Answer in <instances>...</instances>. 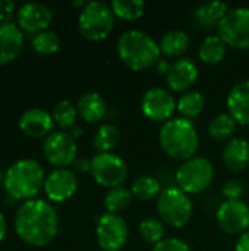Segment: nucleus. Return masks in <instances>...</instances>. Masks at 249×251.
<instances>
[{
    "instance_id": "1",
    "label": "nucleus",
    "mask_w": 249,
    "mask_h": 251,
    "mask_svg": "<svg viewBox=\"0 0 249 251\" xmlns=\"http://www.w3.org/2000/svg\"><path fill=\"white\" fill-rule=\"evenodd\" d=\"M13 224L18 237L32 247L50 244L59 232V215L43 199L22 201L15 213Z\"/></svg>"
},
{
    "instance_id": "2",
    "label": "nucleus",
    "mask_w": 249,
    "mask_h": 251,
    "mask_svg": "<svg viewBox=\"0 0 249 251\" xmlns=\"http://www.w3.org/2000/svg\"><path fill=\"white\" fill-rule=\"evenodd\" d=\"M158 141L169 157L181 162L195 157L200 147V135L195 125L182 116L172 118L161 125Z\"/></svg>"
},
{
    "instance_id": "3",
    "label": "nucleus",
    "mask_w": 249,
    "mask_h": 251,
    "mask_svg": "<svg viewBox=\"0 0 249 251\" xmlns=\"http://www.w3.org/2000/svg\"><path fill=\"white\" fill-rule=\"evenodd\" d=\"M119 59L132 71H145L160 60L158 43L145 31L128 29L117 40Z\"/></svg>"
},
{
    "instance_id": "4",
    "label": "nucleus",
    "mask_w": 249,
    "mask_h": 251,
    "mask_svg": "<svg viewBox=\"0 0 249 251\" xmlns=\"http://www.w3.org/2000/svg\"><path fill=\"white\" fill-rule=\"evenodd\" d=\"M45 175L43 166L34 159H19L4 172L3 185L13 200H31L44 188Z\"/></svg>"
},
{
    "instance_id": "5",
    "label": "nucleus",
    "mask_w": 249,
    "mask_h": 251,
    "mask_svg": "<svg viewBox=\"0 0 249 251\" xmlns=\"http://www.w3.org/2000/svg\"><path fill=\"white\" fill-rule=\"evenodd\" d=\"M116 15L112 6L103 0L88 1L78 16V29L85 40L101 41L114 28Z\"/></svg>"
},
{
    "instance_id": "6",
    "label": "nucleus",
    "mask_w": 249,
    "mask_h": 251,
    "mask_svg": "<svg viewBox=\"0 0 249 251\" xmlns=\"http://www.w3.org/2000/svg\"><path fill=\"white\" fill-rule=\"evenodd\" d=\"M160 221L172 228H183L192 218V201L179 187H167L157 197Z\"/></svg>"
},
{
    "instance_id": "7",
    "label": "nucleus",
    "mask_w": 249,
    "mask_h": 251,
    "mask_svg": "<svg viewBox=\"0 0 249 251\" xmlns=\"http://www.w3.org/2000/svg\"><path fill=\"white\" fill-rule=\"evenodd\" d=\"M214 179V166L207 157L195 156L182 165L176 171V182L178 187L189 194H201L204 193Z\"/></svg>"
},
{
    "instance_id": "8",
    "label": "nucleus",
    "mask_w": 249,
    "mask_h": 251,
    "mask_svg": "<svg viewBox=\"0 0 249 251\" xmlns=\"http://www.w3.org/2000/svg\"><path fill=\"white\" fill-rule=\"evenodd\" d=\"M217 34L233 49H249V7L239 6L229 9L217 26Z\"/></svg>"
},
{
    "instance_id": "9",
    "label": "nucleus",
    "mask_w": 249,
    "mask_h": 251,
    "mask_svg": "<svg viewBox=\"0 0 249 251\" xmlns=\"http://www.w3.org/2000/svg\"><path fill=\"white\" fill-rule=\"evenodd\" d=\"M129 228L120 215L103 213L95 226L97 244L103 251H120L128 243Z\"/></svg>"
},
{
    "instance_id": "10",
    "label": "nucleus",
    "mask_w": 249,
    "mask_h": 251,
    "mask_svg": "<svg viewBox=\"0 0 249 251\" xmlns=\"http://www.w3.org/2000/svg\"><path fill=\"white\" fill-rule=\"evenodd\" d=\"M44 157L56 169L68 168L75 163L78 156V144L70 132L53 131L43 143Z\"/></svg>"
},
{
    "instance_id": "11",
    "label": "nucleus",
    "mask_w": 249,
    "mask_h": 251,
    "mask_svg": "<svg viewBox=\"0 0 249 251\" xmlns=\"http://www.w3.org/2000/svg\"><path fill=\"white\" fill-rule=\"evenodd\" d=\"M91 175L97 184L109 188L120 187L128 176L125 160L114 153H97L91 159Z\"/></svg>"
},
{
    "instance_id": "12",
    "label": "nucleus",
    "mask_w": 249,
    "mask_h": 251,
    "mask_svg": "<svg viewBox=\"0 0 249 251\" xmlns=\"http://www.w3.org/2000/svg\"><path fill=\"white\" fill-rule=\"evenodd\" d=\"M178 101L173 94L163 87H153L145 91L141 100L144 116L153 122H167L173 118Z\"/></svg>"
},
{
    "instance_id": "13",
    "label": "nucleus",
    "mask_w": 249,
    "mask_h": 251,
    "mask_svg": "<svg viewBox=\"0 0 249 251\" xmlns=\"http://www.w3.org/2000/svg\"><path fill=\"white\" fill-rule=\"evenodd\" d=\"M216 221L225 234L242 235L249 229V206L242 200H226L219 206Z\"/></svg>"
},
{
    "instance_id": "14",
    "label": "nucleus",
    "mask_w": 249,
    "mask_h": 251,
    "mask_svg": "<svg viewBox=\"0 0 249 251\" xmlns=\"http://www.w3.org/2000/svg\"><path fill=\"white\" fill-rule=\"evenodd\" d=\"M78 190V178L68 168L54 169L45 176L44 193L50 201L63 203L75 196Z\"/></svg>"
},
{
    "instance_id": "15",
    "label": "nucleus",
    "mask_w": 249,
    "mask_h": 251,
    "mask_svg": "<svg viewBox=\"0 0 249 251\" xmlns=\"http://www.w3.org/2000/svg\"><path fill=\"white\" fill-rule=\"evenodd\" d=\"M16 21L21 29L31 34H38L48 28L53 21V13L44 3L28 1L19 6V10L16 12Z\"/></svg>"
},
{
    "instance_id": "16",
    "label": "nucleus",
    "mask_w": 249,
    "mask_h": 251,
    "mask_svg": "<svg viewBox=\"0 0 249 251\" xmlns=\"http://www.w3.org/2000/svg\"><path fill=\"white\" fill-rule=\"evenodd\" d=\"M198 78V66L191 57H179L173 63L166 74L167 85L172 91L186 93L195 84Z\"/></svg>"
},
{
    "instance_id": "17",
    "label": "nucleus",
    "mask_w": 249,
    "mask_h": 251,
    "mask_svg": "<svg viewBox=\"0 0 249 251\" xmlns=\"http://www.w3.org/2000/svg\"><path fill=\"white\" fill-rule=\"evenodd\" d=\"M19 128L21 131L32 138L48 137L53 132L54 121L51 113L40 107H31L22 113L19 118Z\"/></svg>"
},
{
    "instance_id": "18",
    "label": "nucleus",
    "mask_w": 249,
    "mask_h": 251,
    "mask_svg": "<svg viewBox=\"0 0 249 251\" xmlns=\"http://www.w3.org/2000/svg\"><path fill=\"white\" fill-rule=\"evenodd\" d=\"M23 49V32L15 22H0V66L13 62Z\"/></svg>"
},
{
    "instance_id": "19",
    "label": "nucleus",
    "mask_w": 249,
    "mask_h": 251,
    "mask_svg": "<svg viewBox=\"0 0 249 251\" xmlns=\"http://www.w3.org/2000/svg\"><path fill=\"white\" fill-rule=\"evenodd\" d=\"M227 113L239 125H249V79H244L232 87L227 94Z\"/></svg>"
},
{
    "instance_id": "20",
    "label": "nucleus",
    "mask_w": 249,
    "mask_h": 251,
    "mask_svg": "<svg viewBox=\"0 0 249 251\" xmlns=\"http://www.w3.org/2000/svg\"><path fill=\"white\" fill-rule=\"evenodd\" d=\"M223 163L233 172L239 174L247 169L249 165V143L245 138H230L223 150Z\"/></svg>"
},
{
    "instance_id": "21",
    "label": "nucleus",
    "mask_w": 249,
    "mask_h": 251,
    "mask_svg": "<svg viewBox=\"0 0 249 251\" xmlns=\"http://www.w3.org/2000/svg\"><path fill=\"white\" fill-rule=\"evenodd\" d=\"M229 7L225 1L216 0V1H210V3H203L198 4L194 9L192 13V19L194 24L201 28V29H213L217 28L220 21L225 18V15L227 13Z\"/></svg>"
},
{
    "instance_id": "22",
    "label": "nucleus",
    "mask_w": 249,
    "mask_h": 251,
    "mask_svg": "<svg viewBox=\"0 0 249 251\" xmlns=\"http://www.w3.org/2000/svg\"><path fill=\"white\" fill-rule=\"evenodd\" d=\"M78 115L88 124L100 122L107 113V103L98 93L84 94L76 104Z\"/></svg>"
},
{
    "instance_id": "23",
    "label": "nucleus",
    "mask_w": 249,
    "mask_h": 251,
    "mask_svg": "<svg viewBox=\"0 0 249 251\" xmlns=\"http://www.w3.org/2000/svg\"><path fill=\"white\" fill-rule=\"evenodd\" d=\"M158 47L163 56L179 59L189 47V35L182 29H170L163 34Z\"/></svg>"
},
{
    "instance_id": "24",
    "label": "nucleus",
    "mask_w": 249,
    "mask_h": 251,
    "mask_svg": "<svg viewBox=\"0 0 249 251\" xmlns=\"http://www.w3.org/2000/svg\"><path fill=\"white\" fill-rule=\"evenodd\" d=\"M226 50H227V44L222 40L219 34L207 35L198 49V57L201 59V62L207 65H216L225 59Z\"/></svg>"
},
{
    "instance_id": "25",
    "label": "nucleus",
    "mask_w": 249,
    "mask_h": 251,
    "mask_svg": "<svg viewBox=\"0 0 249 251\" xmlns=\"http://www.w3.org/2000/svg\"><path fill=\"white\" fill-rule=\"evenodd\" d=\"M205 107V99L200 91H186L183 93L179 100H178V107L176 110L181 113L182 118L185 119H194L197 116H200L203 113Z\"/></svg>"
},
{
    "instance_id": "26",
    "label": "nucleus",
    "mask_w": 249,
    "mask_h": 251,
    "mask_svg": "<svg viewBox=\"0 0 249 251\" xmlns=\"http://www.w3.org/2000/svg\"><path fill=\"white\" fill-rule=\"evenodd\" d=\"M132 199H134L132 191L129 188L120 185V187L110 188L106 193L103 204H104V209H106L107 213L119 215V212H123L131 206Z\"/></svg>"
},
{
    "instance_id": "27",
    "label": "nucleus",
    "mask_w": 249,
    "mask_h": 251,
    "mask_svg": "<svg viewBox=\"0 0 249 251\" xmlns=\"http://www.w3.org/2000/svg\"><path fill=\"white\" fill-rule=\"evenodd\" d=\"M119 141H120V131L113 124L101 125L92 138V144L98 150V153H112V150H114L119 146Z\"/></svg>"
},
{
    "instance_id": "28",
    "label": "nucleus",
    "mask_w": 249,
    "mask_h": 251,
    "mask_svg": "<svg viewBox=\"0 0 249 251\" xmlns=\"http://www.w3.org/2000/svg\"><path fill=\"white\" fill-rule=\"evenodd\" d=\"M236 129V121L229 113L217 115L208 125V135L214 141H227Z\"/></svg>"
},
{
    "instance_id": "29",
    "label": "nucleus",
    "mask_w": 249,
    "mask_h": 251,
    "mask_svg": "<svg viewBox=\"0 0 249 251\" xmlns=\"http://www.w3.org/2000/svg\"><path fill=\"white\" fill-rule=\"evenodd\" d=\"M131 191H132L134 197H136L142 201H150V200L158 197L163 190H161V185L157 178H154L151 175H144L134 181Z\"/></svg>"
},
{
    "instance_id": "30",
    "label": "nucleus",
    "mask_w": 249,
    "mask_h": 251,
    "mask_svg": "<svg viewBox=\"0 0 249 251\" xmlns=\"http://www.w3.org/2000/svg\"><path fill=\"white\" fill-rule=\"evenodd\" d=\"M51 116H53L54 124L62 131H66L69 128H73L75 121H76V116H78V109H76V106L72 101H69V100H60L54 106V109L51 112Z\"/></svg>"
},
{
    "instance_id": "31",
    "label": "nucleus",
    "mask_w": 249,
    "mask_h": 251,
    "mask_svg": "<svg viewBox=\"0 0 249 251\" xmlns=\"http://www.w3.org/2000/svg\"><path fill=\"white\" fill-rule=\"evenodd\" d=\"M110 6L114 15L125 21H136L145 10V3L142 0H113Z\"/></svg>"
},
{
    "instance_id": "32",
    "label": "nucleus",
    "mask_w": 249,
    "mask_h": 251,
    "mask_svg": "<svg viewBox=\"0 0 249 251\" xmlns=\"http://www.w3.org/2000/svg\"><path fill=\"white\" fill-rule=\"evenodd\" d=\"M32 49L40 54H53L60 49V38L54 31L45 29L32 35Z\"/></svg>"
},
{
    "instance_id": "33",
    "label": "nucleus",
    "mask_w": 249,
    "mask_h": 251,
    "mask_svg": "<svg viewBox=\"0 0 249 251\" xmlns=\"http://www.w3.org/2000/svg\"><path fill=\"white\" fill-rule=\"evenodd\" d=\"M139 235L151 244H157L164 240V224L156 218H147L139 224Z\"/></svg>"
},
{
    "instance_id": "34",
    "label": "nucleus",
    "mask_w": 249,
    "mask_h": 251,
    "mask_svg": "<svg viewBox=\"0 0 249 251\" xmlns=\"http://www.w3.org/2000/svg\"><path fill=\"white\" fill-rule=\"evenodd\" d=\"M151 251H192L189 244L179 238H164L157 243Z\"/></svg>"
},
{
    "instance_id": "35",
    "label": "nucleus",
    "mask_w": 249,
    "mask_h": 251,
    "mask_svg": "<svg viewBox=\"0 0 249 251\" xmlns=\"http://www.w3.org/2000/svg\"><path fill=\"white\" fill-rule=\"evenodd\" d=\"M222 194L227 200H241L244 196V185L236 179H229L223 184Z\"/></svg>"
},
{
    "instance_id": "36",
    "label": "nucleus",
    "mask_w": 249,
    "mask_h": 251,
    "mask_svg": "<svg viewBox=\"0 0 249 251\" xmlns=\"http://www.w3.org/2000/svg\"><path fill=\"white\" fill-rule=\"evenodd\" d=\"M16 3L12 0H0V22H12Z\"/></svg>"
},
{
    "instance_id": "37",
    "label": "nucleus",
    "mask_w": 249,
    "mask_h": 251,
    "mask_svg": "<svg viewBox=\"0 0 249 251\" xmlns=\"http://www.w3.org/2000/svg\"><path fill=\"white\" fill-rule=\"evenodd\" d=\"M235 251H249V229L242 235H239L235 246Z\"/></svg>"
},
{
    "instance_id": "38",
    "label": "nucleus",
    "mask_w": 249,
    "mask_h": 251,
    "mask_svg": "<svg viewBox=\"0 0 249 251\" xmlns=\"http://www.w3.org/2000/svg\"><path fill=\"white\" fill-rule=\"evenodd\" d=\"M75 169L78 172H91V160L87 159H76L73 163Z\"/></svg>"
},
{
    "instance_id": "39",
    "label": "nucleus",
    "mask_w": 249,
    "mask_h": 251,
    "mask_svg": "<svg viewBox=\"0 0 249 251\" xmlns=\"http://www.w3.org/2000/svg\"><path fill=\"white\" fill-rule=\"evenodd\" d=\"M6 229H7L6 218H4V215L0 212V243L3 241V238H4V235H6Z\"/></svg>"
},
{
    "instance_id": "40",
    "label": "nucleus",
    "mask_w": 249,
    "mask_h": 251,
    "mask_svg": "<svg viewBox=\"0 0 249 251\" xmlns=\"http://www.w3.org/2000/svg\"><path fill=\"white\" fill-rule=\"evenodd\" d=\"M3 178H4V174H3V171H1V168H0V181H3Z\"/></svg>"
}]
</instances>
